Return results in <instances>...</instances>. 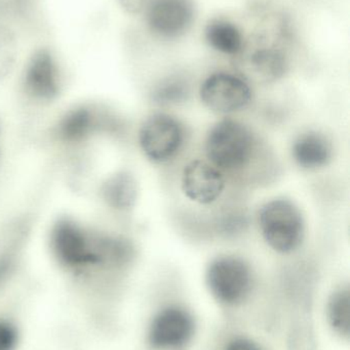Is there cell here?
<instances>
[{
	"label": "cell",
	"mask_w": 350,
	"mask_h": 350,
	"mask_svg": "<svg viewBox=\"0 0 350 350\" xmlns=\"http://www.w3.org/2000/svg\"><path fill=\"white\" fill-rule=\"evenodd\" d=\"M51 255L61 267L77 275L116 271L123 256L117 234L101 232L72 216H61L49 234Z\"/></svg>",
	"instance_id": "cell-1"
},
{
	"label": "cell",
	"mask_w": 350,
	"mask_h": 350,
	"mask_svg": "<svg viewBox=\"0 0 350 350\" xmlns=\"http://www.w3.org/2000/svg\"><path fill=\"white\" fill-rule=\"evenodd\" d=\"M115 117L108 109L96 103L76 105L58 119L51 137L65 148L82 147L97 137L113 133Z\"/></svg>",
	"instance_id": "cell-2"
},
{
	"label": "cell",
	"mask_w": 350,
	"mask_h": 350,
	"mask_svg": "<svg viewBox=\"0 0 350 350\" xmlns=\"http://www.w3.org/2000/svg\"><path fill=\"white\" fill-rule=\"evenodd\" d=\"M259 224L267 244L277 252H292L301 244L303 218L289 200H273L265 204L259 213Z\"/></svg>",
	"instance_id": "cell-3"
},
{
	"label": "cell",
	"mask_w": 350,
	"mask_h": 350,
	"mask_svg": "<svg viewBox=\"0 0 350 350\" xmlns=\"http://www.w3.org/2000/svg\"><path fill=\"white\" fill-rule=\"evenodd\" d=\"M208 158L221 170H236L244 167L253 152V137L240 123L223 120L210 131L205 144Z\"/></svg>",
	"instance_id": "cell-4"
},
{
	"label": "cell",
	"mask_w": 350,
	"mask_h": 350,
	"mask_svg": "<svg viewBox=\"0 0 350 350\" xmlns=\"http://www.w3.org/2000/svg\"><path fill=\"white\" fill-rule=\"evenodd\" d=\"M63 83V73L55 55L47 49H40L25 66L21 90L27 100L45 106L59 98Z\"/></svg>",
	"instance_id": "cell-5"
},
{
	"label": "cell",
	"mask_w": 350,
	"mask_h": 350,
	"mask_svg": "<svg viewBox=\"0 0 350 350\" xmlns=\"http://www.w3.org/2000/svg\"><path fill=\"white\" fill-rule=\"evenodd\" d=\"M184 141L182 125L174 117L155 114L141 126L139 143L146 157L155 163H164L178 153Z\"/></svg>",
	"instance_id": "cell-6"
},
{
	"label": "cell",
	"mask_w": 350,
	"mask_h": 350,
	"mask_svg": "<svg viewBox=\"0 0 350 350\" xmlns=\"http://www.w3.org/2000/svg\"><path fill=\"white\" fill-rule=\"evenodd\" d=\"M208 284L222 304L234 306L250 293L252 275L248 265L236 257L216 259L208 269Z\"/></svg>",
	"instance_id": "cell-7"
},
{
	"label": "cell",
	"mask_w": 350,
	"mask_h": 350,
	"mask_svg": "<svg viewBox=\"0 0 350 350\" xmlns=\"http://www.w3.org/2000/svg\"><path fill=\"white\" fill-rule=\"evenodd\" d=\"M251 96L250 86L234 74H213L201 84V100L216 112L240 110L250 103Z\"/></svg>",
	"instance_id": "cell-8"
},
{
	"label": "cell",
	"mask_w": 350,
	"mask_h": 350,
	"mask_svg": "<svg viewBox=\"0 0 350 350\" xmlns=\"http://www.w3.org/2000/svg\"><path fill=\"white\" fill-rule=\"evenodd\" d=\"M193 5L190 0H151L147 8L148 26L164 38H176L190 26Z\"/></svg>",
	"instance_id": "cell-9"
},
{
	"label": "cell",
	"mask_w": 350,
	"mask_h": 350,
	"mask_svg": "<svg viewBox=\"0 0 350 350\" xmlns=\"http://www.w3.org/2000/svg\"><path fill=\"white\" fill-rule=\"evenodd\" d=\"M191 317L178 308H166L158 314L152 323L149 342L154 349H179L188 342L193 334Z\"/></svg>",
	"instance_id": "cell-10"
},
{
	"label": "cell",
	"mask_w": 350,
	"mask_h": 350,
	"mask_svg": "<svg viewBox=\"0 0 350 350\" xmlns=\"http://www.w3.org/2000/svg\"><path fill=\"white\" fill-rule=\"evenodd\" d=\"M31 232V221L25 216L12 218L0 230V288L16 273Z\"/></svg>",
	"instance_id": "cell-11"
},
{
	"label": "cell",
	"mask_w": 350,
	"mask_h": 350,
	"mask_svg": "<svg viewBox=\"0 0 350 350\" xmlns=\"http://www.w3.org/2000/svg\"><path fill=\"white\" fill-rule=\"evenodd\" d=\"M225 181L219 170L201 160L185 166L182 175V189L185 195L199 204L215 202L221 196Z\"/></svg>",
	"instance_id": "cell-12"
},
{
	"label": "cell",
	"mask_w": 350,
	"mask_h": 350,
	"mask_svg": "<svg viewBox=\"0 0 350 350\" xmlns=\"http://www.w3.org/2000/svg\"><path fill=\"white\" fill-rule=\"evenodd\" d=\"M137 183L133 175L125 172H116L103 181L100 196L108 207L123 210L133 207L137 200Z\"/></svg>",
	"instance_id": "cell-13"
},
{
	"label": "cell",
	"mask_w": 350,
	"mask_h": 350,
	"mask_svg": "<svg viewBox=\"0 0 350 350\" xmlns=\"http://www.w3.org/2000/svg\"><path fill=\"white\" fill-rule=\"evenodd\" d=\"M293 157L301 167L316 170L328 163L331 146L326 137L316 133L300 135L293 145Z\"/></svg>",
	"instance_id": "cell-14"
},
{
	"label": "cell",
	"mask_w": 350,
	"mask_h": 350,
	"mask_svg": "<svg viewBox=\"0 0 350 350\" xmlns=\"http://www.w3.org/2000/svg\"><path fill=\"white\" fill-rule=\"evenodd\" d=\"M287 62L275 49H261L247 59V71L258 81H275L285 74Z\"/></svg>",
	"instance_id": "cell-15"
},
{
	"label": "cell",
	"mask_w": 350,
	"mask_h": 350,
	"mask_svg": "<svg viewBox=\"0 0 350 350\" xmlns=\"http://www.w3.org/2000/svg\"><path fill=\"white\" fill-rule=\"evenodd\" d=\"M205 39L213 49L226 55H236L242 47L240 30L227 21H212L205 28Z\"/></svg>",
	"instance_id": "cell-16"
},
{
	"label": "cell",
	"mask_w": 350,
	"mask_h": 350,
	"mask_svg": "<svg viewBox=\"0 0 350 350\" xmlns=\"http://www.w3.org/2000/svg\"><path fill=\"white\" fill-rule=\"evenodd\" d=\"M328 316L331 326L338 334L349 337L350 331V295L347 289L333 294L329 301Z\"/></svg>",
	"instance_id": "cell-17"
},
{
	"label": "cell",
	"mask_w": 350,
	"mask_h": 350,
	"mask_svg": "<svg viewBox=\"0 0 350 350\" xmlns=\"http://www.w3.org/2000/svg\"><path fill=\"white\" fill-rule=\"evenodd\" d=\"M188 94V85L179 77L168 78L160 82L153 92V100L160 105L183 102Z\"/></svg>",
	"instance_id": "cell-18"
},
{
	"label": "cell",
	"mask_w": 350,
	"mask_h": 350,
	"mask_svg": "<svg viewBox=\"0 0 350 350\" xmlns=\"http://www.w3.org/2000/svg\"><path fill=\"white\" fill-rule=\"evenodd\" d=\"M16 59V49L10 35L0 30V79L12 70Z\"/></svg>",
	"instance_id": "cell-19"
},
{
	"label": "cell",
	"mask_w": 350,
	"mask_h": 350,
	"mask_svg": "<svg viewBox=\"0 0 350 350\" xmlns=\"http://www.w3.org/2000/svg\"><path fill=\"white\" fill-rule=\"evenodd\" d=\"M18 345L16 327L5 320H0V350H14Z\"/></svg>",
	"instance_id": "cell-20"
},
{
	"label": "cell",
	"mask_w": 350,
	"mask_h": 350,
	"mask_svg": "<svg viewBox=\"0 0 350 350\" xmlns=\"http://www.w3.org/2000/svg\"><path fill=\"white\" fill-rule=\"evenodd\" d=\"M117 2L129 14H137L145 5L146 0H117Z\"/></svg>",
	"instance_id": "cell-21"
},
{
	"label": "cell",
	"mask_w": 350,
	"mask_h": 350,
	"mask_svg": "<svg viewBox=\"0 0 350 350\" xmlns=\"http://www.w3.org/2000/svg\"><path fill=\"white\" fill-rule=\"evenodd\" d=\"M225 350H261L258 345L245 339L232 341L226 347Z\"/></svg>",
	"instance_id": "cell-22"
},
{
	"label": "cell",
	"mask_w": 350,
	"mask_h": 350,
	"mask_svg": "<svg viewBox=\"0 0 350 350\" xmlns=\"http://www.w3.org/2000/svg\"><path fill=\"white\" fill-rule=\"evenodd\" d=\"M2 137H3V126H2L1 121H0V168H1L2 164Z\"/></svg>",
	"instance_id": "cell-23"
}]
</instances>
